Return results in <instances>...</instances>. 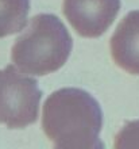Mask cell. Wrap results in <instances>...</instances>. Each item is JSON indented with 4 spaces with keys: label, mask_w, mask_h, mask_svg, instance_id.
<instances>
[{
    "label": "cell",
    "mask_w": 139,
    "mask_h": 149,
    "mask_svg": "<svg viewBox=\"0 0 139 149\" xmlns=\"http://www.w3.org/2000/svg\"><path fill=\"white\" fill-rule=\"evenodd\" d=\"M42 127L58 149H103V111L92 95L80 88L54 91L43 104Z\"/></svg>",
    "instance_id": "obj_1"
},
{
    "label": "cell",
    "mask_w": 139,
    "mask_h": 149,
    "mask_svg": "<svg viewBox=\"0 0 139 149\" xmlns=\"http://www.w3.org/2000/svg\"><path fill=\"white\" fill-rule=\"evenodd\" d=\"M73 41L65 24L53 14L35 15L12 46L11 57L23 73L45 76L68 61Z\"/></svg>",
    "instance_id": "obj_2"
},
{
    "label": "cell",
    "mask_w": 139,
    "mask_h": 149,
    "mask_svg": "<svg viewBox=\"0 0 139 149\" xmlns=\"http://www.w3.org/2000/svg\"><path fill=\"white\" fill-rule=\"evenodd\" d=\"M42 91L37 80L14 65L0 69V123L23 129L38 119Z\"/></svg>",
    "instance_id": "obj_3"
},
{
    "label": "cell",
    "mask_w": 139,
    "mask_h": 149,
    "mask_svg": "<svg viewBox=\"0 0 139 149\" xmlns=\"http://www.w3.org/2000/svg\"><path fill=\"white\" fill-rule=\"evenodd\" d=\"M120 0H64V14L78 36L97 38L113 23Z\"/></svg>",
    "instance_id": "obj_4"
},
{
    "label": "cell",
    "mask_w": 139,
    "mask_h": 149,
    "mask_svg": "<svg viewBox=\"0 0 139 149\" xmlns=\"http://www.w3.org/2000/svg\"><path fill=\"white\" fill-rule=\"evenodd\" d=\"M112 60L131 74H139V10L124 16L109 41Z\"/></svg>",
    "instance_id": "obj_5"
},
{
    "label": "cell",
    "mask_w": 139,
    "mask_h": 149,
    "mask_svg": "<svg viewBox=\"0 0 139 149\" xmlns=\"http://www.w3.org/2000/svg\"><path fill=\"white\" fill-rule=\"evenodd\" d=\"M28 11L30 0H0V38L22 31Z\"/></svg>",
    "instance_id": "obj_6"
},
{
    "label": "cell",
    "mask_w": 139,
    "mask_h": 149,
    "mask_svg": "<svg viewBox=\"0 0 139 149\" xmlns=\"http://www.w3.org/2000/svg\"><path fill=\"white\" fill-rule=\"evenodd\" d=\"M115 148H139V119L126 123L123 129L116 134Z\"/></svg>",
    "instance_id": "obj_7"
}]
</instances>
